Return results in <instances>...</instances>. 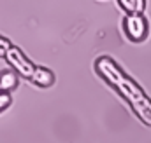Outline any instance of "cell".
Listing matches in <instances>:
<instances>
[{"mask_svg":"<svg viewBox=\"0 0 151 143\" xmlns=\"http://www.w3.org/2000/svg\"><path fill=\"white\" fill-rule=\"evenodd\" d=\"M95 72L130 105L139 120L151 127V98L144 93V89L109 56H100L95 61Z\"/></svg>","mask_w":151,"mask_h":143,"instance_id":"cell-1","label":"cell"},{"mask_svg":"<svg viewBox=\"0 0 151 143\" xmlns=\"http://www.w3.org/2000/svg\"><path fill=\"white\" fill-rule=\"evenodd\" d=\"M4 59L7 61L9 68H11L12 72H16L19 77H23V79H27V80H32L34 72H35V67H37V65H34L19 47L12 45V47L7 51V54H5Z\"/></svg>","mask_w":151,"mask_h":143,"instance_id":"cell-2","label":"cell"},{"mask_svg":"<svg viewBox=\"0 0 151 143\" xmlns=\"http://www.w3.org/2000/svg\"><path fill=\"white\" fill-rule=\"evenodd\" d=\"M123 32L130 42H142L150 35V23L144 14L125 16L123 19Z\"/></svg>","mask_w":151,"mask_h":143,"instance_id":"cell-3","label":"cell"},{"mask_svg":"<svg viewBox=\"0 0 151 143\" xmlns=\"http://www.w3.org/2000/svg\"><path fill=\"white\" fill-rule=\"evenodd\" d=\"M56 77L55 73L46 68V67H35V72H34V77H32V84H35L37 87H51L55 84Z\"/></svg>","mask_w":151,"mask_h":143,"instance_id":"cell-4","label":"cell"},{"mask_svg":"<svg viewBox=\"0 0 151 143\" xmlns=\"http://www.w3.org/2000/svg\"><path fill=\"white\" fill-rule=\"evenodd\" d=\"M18 84H19V75L16 72H12L11 68L0 72V93L11 94V91H14Z\"/></svg>","mask_w":151,"mask_h":143,"instance_id":"cell-5","label":"cell"},{"mask_svg":"<svg viewBox=\"0 0 151 143\" xmlns=\"http://www.w3.org/2000/svg\"><path fill=\"white\" fill-rule=\"evenodd\" d=\"M118 7L127 16H135V14H144L146 2L144 0H118Z\"/></svg>","mask_w":151,"mask_h":143,"instance_id":"cell-6","label":"cell"},{"mask_svg":"<svg viewBox=\"0 0 151 143\" xmlns=\"http://www.w3.org/2000/svg\"><path fill=\"white\" fill-rule=\"evenodd\" d=\"M12 47V42L9 40V38H5V37L0 35V58H5V54H7V51Z\"/></svg>","mask_w":151,"mask_h":143,"instance_id":"cell-7","label":"cell"},{"mask_svg":"<svg viewBox=\"0 0 151 143\" xmlns=\"http://www.w3.org/2000/svg\"><path fill=\"white\" fill-rule=\"evenodd\" d=\"M11 103H12V96L7 94V93H0V112H4L5 108H9Z\"/></svg>","mask_w":151,"mask_h":143,"instance_id":"cell-8","label":"cell"}]
</instances>
